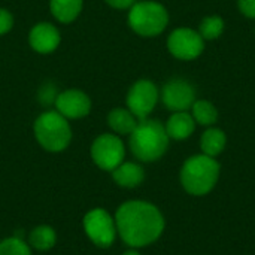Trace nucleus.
Instances as JSON below:
<instances>
[{
	"label": "nucleus",
	"instance_id": "obj_1",
	"mask_svg": "<svg viewBox=\"0 0 255 255\" xmlns=\"http://www.w3.org/2000/svg\"><path fill=\"white\" fill-rule=\"evenodd\" d=\"M118 236L130 248L154 244L164 230V218L157 206L142 200L123 203L115 214Z\"/></svg>",
	"mask_w": 255,
	"mask_h": 255
},
{
	"label": "nucleus",
	"instance_id": "obj_2",
	"mask_svg": "<svg viewBox=\"0 0 255 255\" xmlns=\"http://www.w3.org/2000/svg\"><path fill=\"white\" fill-rule=\"evenodd\" d=\"M170 137L166 127L151 118L139 120L136 128L130 134L128 146L131 154L143 163H151L164 155L169 148Z\"/></svg>",
	"mask_w": 255,
	"mask_h": 255
},
{
	"label": "nucleus",
	"instance_id": "obj_3",
	"mask_svg": "<svg viewBox=\"0 0 255 255\" xmlns=\"http://www.w3.org/2000/svg\"><path fill=\"white\" fill-rule=\"evenodd\" d=\"M220 163L209 155L190 157L181 169V184L193 196L208 194L218 182Z\"/></svg>",
	"mask_w": 255,
	"mask_h": 255
},
{
	"label": "nucleus",
	"instance_id": "obj_4",
	"mask_svg": "<svg viewBox=\"0 0 255 255\" xmlns=\"http://www.w3.org/2000/svg\"><path fill=\"white\" fill-rule=\"evenodd\" d=\"M37 143L49 152H61L72 142V128L57 111H46L40 114L33 126Z\"/></svg>",
	"mask_w": 255,
	"mask_h": 255
},
{
	"label": "nucleus",
	"instance_id": "obj_5",
	"mask_svg": "<svg viewBox=\"0 0 255 255\" xmlns=\"http://www.w3.org/2000/svg\"><path fill=\"white\" fill-rule=\"evenodd\" d=\"M128 25L134 33L143 37H155L161 34L169 24L167 9L152 0L137 1L130 7Z\"/></svg>",
	"mask_w": 255,
	"mask_h": 255
},
{
	"label": "nucleus",
	"instance_id": "obj_6",
	"mask_svg": "<svg viewBox=\"0 0 255 255\" xmlns=\"http://www.w3.org/2000/svg\"><path fill=\"white\" fill-rule=\"evenodd\" d=\"M82 226L88 239L99 248L112 247L118 235L115 218H112V215L103 208H96L87 212Z\"/></svg>",
	"mask_w": 255,
	"mask_h": 255
},
{
	"label": "nucleus",
	"instance_id": "obj_7",
	"mask_svg": "<svg viewBox=\"0 0 255 255\" xmlns=\"http://www.w3.org/2000/svg\"><path fill=\"white\" fill-rule=\"evenodd\" d=\"M91 158L94 164L106 172L117 169L126 157V148L123 140L112 133H105L97 136L90 148Z\"/></svg>",
	"mask_w": 255,
	"mask_h": 255
},
{
	"label": "nucleus",
	"instance_id": "obj_8",
	"mask_svg": "<svg viewBox=\"0 0 255 255\" xmlns=\"http://www.w3.org/2000/svg\"><path fill=\"white\" fill-rule=\"evenodd\" d=\"M169 52L182 61H191L200 57L205 49V39L200 33L190 27L175 28L167 37Z\"/></svg>",
	"mask_w": 255,
	"mask_h": 255
},
{
	"label": "nucleus",
	"instance_id": "obj_9",
	"mask_svg": "<svg viewBox=\"0 0 255 255\" xmlns=\"http://www.w3.org/2000/svg\"><path fill=\"white\" fill-rule=\"evenodd\" d=\"M160 97L157 85L149 79L136 81L127 93V109L137 118L145 120L154 111Z\"/></svg>",
	"mask_w": 255,
	"mask_h": 255
},
{
	"label": "nucleus",
	"instance_id": "obj_10",
	"mask_svg": "<svg viewBox=\"0 0 255 255\" xmlns=\"http://www.w3.org/2000/svg\"><path fill=\"white\" fill-rule=\"evenodd\" d=\"M161 102L172 112L188 111L196 102V90L187 79L173 78L163 85Z\"/></svg>",
	"mask_w": 255,
	"mask_h": 255
},
{
	"label": "nucleus",
	"instance_id": "obj_11",
	"mask_svg": "<svg viewBox=\"0 0 255 255\" xmlns=\"http://www.w3.org/2000/svg\"><path fill=\"white\" fill-rule=\"evenodd\" d=\"M54 106L66 120H79L90 114L91 100L81 90H66L57 94Z\"/></svg>",
	"mask_w": 255,
	"mask_h": 255
},
{
	"label": "nucleus",
	"instance_id": "obj_12",
	"mask_svg": "<svg viewBox=\"0 0 255 255\" xmlns=\"http://www.w3.org/2000/svg\"><path fill=\"white\" fill-rule=\"evenodd\" d=\"M60 42L61 36L58 28L49 22H39L28 33V43L39 54L54 52L58 48Z\"/></svg>",
	"mask_w": 255,
	"mask_h": 255
},
{
	"label": "nucleus",
	"instance_id": "obj_13",
	"mask_svg": "<svg viewBox=\"0 0 255 255\" xmlns=\"http://www.w3.org/2000/svg\"><path fill=\"white\" fill-rule=\"evenodd\" d=\"M166 131L167 136L173 140H184L188 139L194 130H196V121L193 118V115L188 111H182V112H173L167 123H166Z\"/></svg>",
	"mask_w": 255,
	"mask_h": 255
},
{
	"label": "nucleus",
	"instance_id": "obj_14",
	"mask_svg": "<svg viewBox=\"0 0 255 255\" xmlns=\"http://www.w3.org/2000/svg\"><path fill=\"white\" fill-rule=\"evenodd\" d=\"M112 179L123 188H134L145 179V170L140 164L131 161H123L112 170Z\"/></svg>",
	"mask_w": 255,
	"mask_h": 255
},
{
	"label": "nucleus",
	"instance_id": "obj_15",
	"mask_svg": "<svg viewBox=\"0 0 255 255\" xmlns=\"http://www.w3.org/2000/svg\"><path fill=\"white\" fill-rule=\"evenodd\" d=\"M84 0H49V9L54 18L63 24L73 22L82 12Z\"/></svg>",
	"mask_w": 255,
	"mask_h": 255
},
{
	"label": "nucleus",
	"instance_id": "obj_16",
	"mask_svg": "<svg viewBox=\"0 0 255 255\" xmlns=\"http://www.w3.org/2000/svg\"><path fill=\"white\" fill-rule=\"evenodd\" d=\"M139 120L126 108H115L108 115V124L117 134H131Z\"/></svg>",
	"mask_w": 255,
	"mask_h": 255
},
{
	"label": "nucleus",
	"instance_id": "obj_17",
	"mask_svg": "<svg viewBox=\"0 0 255 255\" xmlns=\"http://www.w3.org/2000/svg\"><path fill=\"white\" fill-rule=\"evenodd\" d=\"M226 143H227L226 133L221 128H215V127H209L202 134V139H200L202 152L205 155H209V157H214V158L224 151Z\"/></svg>",
	"mask_w": 255,
	"mask_h": 255
},
{
	"label": "nucleus",
	"instance_id": "obj_18",
	"mask_svg": "<svg viewBox=\"0 0 255 255\" xmlns=\"http://www.w3.org/2000/svg\"><path fill=\"white\" fill-rule=\"evenodd\" d=\"M57 242V233L49 226H37L28 235V245L37 251H48Z\"/></svg>",
	"mask_w": 255,
	"mask_h": 255
},
{
	"label": "nucleus",
	"instance_id": "obj_19",
	"mask_svg": "<svg viewBox=\"0 0 255 255\" xmlns=\"http://www.w3.org/2000/svg\"><path fill=\"white\" fill-rule=\"evenodd\" d=\"M191 115L196 124L211 127L218 121V109L209 100H197L191 106Z\"/></svg>",
	"mask_w": 255,
	"mask_h": 255
},
{
	"label": "nucleus",
	"instance_id": "obj_20",
	"mask_svg": "<svg viewBox=\"0 0 255 255\" xmlns=\"http://www.w3.org/2000/svg\"><path fill=\"white\" fill-rule=\"evenodd\" d=\"M226 28V22L218 15H209L205 16L199 25V33L205 40H215L218 39Z\"/></svg>",
	"mask_w": 255,
	"mask_h": 255
},
{
	"label": "nucleus",
	"instance_id": "obj_21",
	"mask_svg": "<svg viewBox=\"0 0 255 255\" xmlns=\"http://www.w3.org/2000/svg\"><path fill=\"white\" fill-rule=\"evenodd\" d=\"M0 255H31V248L21 236H10L0 242Z\"/></svg>",
	"mask_w": 255,
	"mask_h": 255
},
{
	"label": "nucleus",
	"instance_id": "obj_22",
	"mask_svg": "<svg viewBox=\"0 0 255 255\" xmlns=\"http://www.w3.org/2000/svg\"><path fill=\"white\" fill-rule=\"evenodd\" d=\"M13 27V16L12 13L4 9V7H0V36L9 33Z\"/></svg>",
	"mask_w": 255,
	"mask_h": 255
},
{
	"label": "nucleus",
	"instance_id": "obj_23",
	"mask_svg": "<svg viewBox=\"0 0 255 255\" xmlns=\"http://www.w3.org/2000/svg\"><path fill=\"white\" fill-rule=\"evenodd\" d=\"M238 7L244 16L255 19V0H238Z\"/></svg>",
	"mask_w": 255,
	"mask_h": 255
},
{
	"label": "nucleus",
	"instance_id": "obj_24",
	"mask_svg": "<svg viewBox=\"0 0 255 255\" xmlns=\"http://www.w3.org/2000/svg\"><path fill=\"white\" fill-rule=\"evenodd\" d=\"M105 1L115 9H130L136 3L134 0H105Z\"/></svg>",
	"mask_w": 255,
	"mask_h": 255
},
{
	"label": "nucleus",
	"instance_id": "obj_25",
	"mask_svg": "<svg viewBox=\"0 0 255 255\" xmlns=\"http://www.w3.org/2000/svg\"><path fill=\"white\" fill-rule=\"evenodd\" d=\"M123 255H140L137 251H134V250H130V251H126Z\"/></svg>",
	"mask_w": 255,
	"mask_h": 255
}]
</instances>
